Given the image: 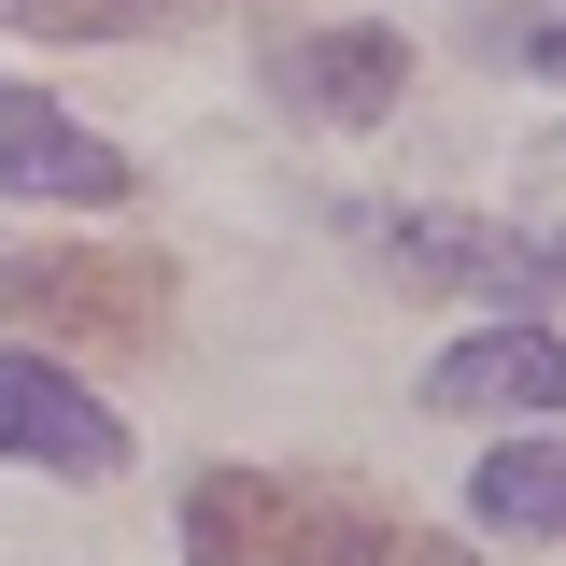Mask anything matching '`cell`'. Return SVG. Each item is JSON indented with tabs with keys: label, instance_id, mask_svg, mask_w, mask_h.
<instances>
[{
	"label": "cell",
	"instance_id": "obj_1",
	"mask_svg": "<svg viewBox=\"0 0 566 566\" xmlns=\"http://www.w3.org/2000/svg\"><path fill=\"white\" fill-rule=\"evenodd\" d=\"M397 495L326 468H199L185 482V566H397Z\"/></svg>",
	"mask_w": 566,
	"mask_h": 566
},
{
	"label": "cell",
	"instance_id": "obj_2",
	"mask_svg": "<svg viewBox=\"0 0 566 566\" xmlns=\"http://www.w3.org/2000/svg\"><path fill=\"white\" fill-rule=\"evenodd\" d=\"M0 326L156 354L170 340V255H142V241H43V255H0Z\"/></svg>",
	"mask_w": 566,
	"mask_h": 566
},
{
	"label": "cell",
	"instance_id": "obj_3",
	"mask_svg": "<svg viewBox=\"0 0 566 566\" xmlns=\"http://www.w3.org/2000/svg\"><path fill=\"white\" fill-rule=\"evenodd\" d=\"M0 468H57V482H114L128 424L99 411L85 382H57L43 354H0Z\"/></svg>",
	"mask_w": 566,
	"mask_h": 566
},
{
	"label": "cell",
	"instance_id": "obj_4",
	"mask_svg": "<svg viewBox=\"0 0 566 566\" xmlns=\"http://www.w3.org/2000/svg\"><path fill=\"white\" fill-rule=\"evenodd\" d=\"M270 99L283 114H326V128H368V114L411 99V43L397 29H297L270 57Z\"/></svg>",
	"mask_w": 566,
	"mask_h": 566
},
{
	"label": "cell",
	"instance_id": "obj_5",
	"mask_svg": "<svg viewBox=\"0 0 566 566\" xmlns=\"http://www.w3.org/2000/svg\"><path fill=\"white\" fill-rule=\"evenodd\" d=\"M0 185H29V199H71V212H114L142 170H128L99 128H71L43 85H0Z\"/></svg>",
	"mask_w": 566,
	"mask_h": 566
},
{
	"label": "cell",
	"instance_id": "obj_6",
	"mask_svg": "<svg viewBox=\"0 0 566 566\" xmlns=\"http://www.w3.org/2000/svg\"><path fill=\"white\" fill-rule=\"evenodd\" d=\"M382 241H397L411 283H468V297H553L566 283V241H538V227L510 241V227H468V212H397Z\"/></svg>",
	"mask_w": 566,
	"mask_h": 566
},
{
	"label": "cell",
	"instance_id": "obj_7",
	"mask_svg": "<svg viewBox=\"0 0 566 566\" xmlns=\"http://www.w3.org/2000/svg\"><path fill=\"white\" fill-rule=\"evenodd\" d=\"M424 397H439V411H566V340H538V326H495V340H453Z\"/></svg>",
	"mask_w": 566,
	"mask_h": 566
},
{
	"label": "cell",
	"instance_id": "obj_8",
	"mask_svg": "<svg viewBox=\"0 0 566 566\" xmlns=\"http://www.w3.org/2000/svg\"><path fill=\"white\" fill-rule=\"evenodd\" d=\"M468 510H482L495 538H566V439H510V453H482Z\"/></svg>",
	"mask_w": 566,
	"mask_h": 566
},
{
	"label": "cell",
	"instance_id": "obj_9",
	"mask_svg": "<svg viewBox=\"0 0 566 566\" xmlns=\"http://www.w3.org/2000/svg\"><path fill=\"white\" fill-rule=\"evenodd\" d=\"M14 29H43V43H128V29H185L212 0H0Z\"/></svg>",
	"mask_w": 566,
	"mask_h": 566
},
{
	"label": "cell",
	"instance_id": "obj_10",
	"mask_svg": "<svg viewBox=\"0 0 566 566\" xmlns=\"http://www.w3.org/2000/svg\"><path fill=\"white\" fill-rule=\"evenodd\" d=\"M397 566H468V553H439V538H397Z\"/></svg>",
	"mask_w": 566,
	"mask_h": 566
}]
</instances>
